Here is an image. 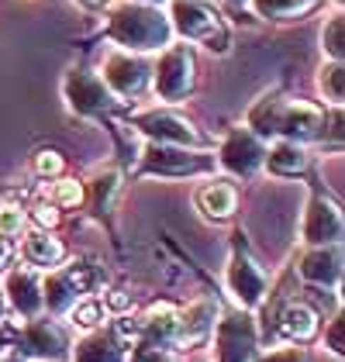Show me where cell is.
Here are the masks:
<instances>
[{
  "label": "cell",
  "mask_w": 345,
  "mask_h": 362,
  "mask_svg": "<svg viewBox=\"0 0 345 362\" xmlns=\"http://www.w3.org/2000/svg\"><path fill=\"white\" fill-rule=\"evenodd\" d=\"M249 128L259 139H287V141H311L324 132V111L308 100H290L283 93L259 97L249 111Z\"/></svg>",
  "instance_id": "obj_1"
},
{
  "label": "cell",
  "mask_w": 345,
  "mask_h": 362,
  "mask_svg": "<svg viewBox=\"0 0 345 362\" xmlns=\"http://www.w3.org/2000/svg\"><path fill=\"white\" fill-rule=\"evenodd\" d=\"M107 35L115 38L121 49H128V52L166 49L172 42L170 18H166L159 7H152V4H135V0H124L121 7L111 11Z\"/></svg>",
  "instance_id": "obj_2"
},
{
  "label": "cell",
  "mask_w": 345,
  "mask_h": 362,
  "mask_svg": "<svg viewBox=\"0 0 345 362\" xmlns=\"http://www.w3.org/2000/svg\"><path fill=\"white\" fill-rule=\"evenodd\" d=\"M170 28L183 42H197L207 45L211 52H228V28L221 21V14L204 4V0H172L170 4Z\"/></svg>",
  "instance_id": "obj_3"
},
{
  "label": "cell",
  "mask_w": 345,
  "mask_h": 362,
  "mask_svg": "<svg viewBox=\"0 0 345 362\" xmlns=\"http://www.w3.org/2000/svg\"><path fill=\"white\" fill-rule=\"evenodd\" d=\"M152 86H156V97L166 100V104H180L194 93L197 86V59L194 49L187 42H176L166 45L159 59L152 62Z\"/></svg>",
  "instance_id": "obj_4"
},
{
  "label": "cell",
  "mask_w": 345,
  "mask_h": 362,
  "mask_svg": "<svg viewBox=\"0 0 345 362\" xmlns=\"http://www.w3.org/2000/svg\"><path fill=\"white\" fill-rule=\"evenodd\" d=\"M100 80L107 83V90L115 97L131 100V97H139L145 86L152 83V62L142 52L115 49L111 56L104 59V66H100Z\"/></svg>",
  "instance_id": "obj_5"
},
{
  "label": "cell",
  "mask_w": 345,
  "mask_h": 362,
  "mask_svg": "<svg viewBox=\"0 0 345 362\" xmlns=\"http://www.w3.org/2000/svg\"><path fill=\"white\" fill-rule=\"evenodd\" d=\"M62 97L66 104L76 114H86V117H100V114H111L117 104V97L107 90V83L100 80V73L93 69H69L66 80H62Z\"/></svg>",
  "instance_id": "obj_6"
},
{
  "label": "cell",
  "mask_w": 345,
  "mask_h": 362,
  "mask_svg": "<svg viewBox=\"0 0 345 362\" xmlns=\"http://www.w3.org/2000/svg\"><path fill=\"white\" fill-rule=\"evenodd\" d=\"M214 166V156L183 145H159L152 141L142 156V173L148 176H197Z\"/></svg>",
  "instance_id": "obj_7"
},
{
  "label": "cell",
  "mask_w": 345,
  "mask_h": 362,
  "mask_svg": "<svg viewBox=\"0 0 345 362\" xmlns=\"http://www.w3.org/2000/svg\"><path fill=\"white\" fill-rule=\"evenodd\" d=\"M214 362H252L256 356V325L249 314H225L218 321Z\"/></svg>",
  "instance_id": "obj_8"
},
{
  "label": "cell",
  "mask_w": 345,
  "mask_h": 362,
  "mask_svg": "<svg viewBox=\"0 0 345 362\" xmlns=\"http://www.w3.org/2000/svg\"><path fill=\"white\" fill-rule=\"evenodd\" d=\"M86 290H90V273H86V266L73 262V266H62L42 279V304L56 314H66L83 300Z\"/></svg>",
  "instance_id": "obj_9"
},
{
  "label": "cell",
  "mask_w": 345,
  "mask_h": 362,
  "mask_svg": "<svg viewBox=\"0 0 345 362\" xmlns=\"http://www.w3.org/2000/svg\"><path fill=\"white\" fill-rule=\"evenodd\" d=\"M135 128L142 132L148 141L159 145H183V148H197L201 145V132L172 111H145L135 117Z\"/></svg>",
  "instance_id": "obj_10"
},
{
  "label": "cell",
  "mask_w": 345,
  "mask_h": 362,
  "mask_svg": "<svg viewBox=\"0 0 345 362\" xmlns=\"http://www.w3.org/2000/svg\"><path fill=\"white\" fill-rule=\"evenodd\" d=\"M225 283H228V293L242 307H245V310H252V307L262 304V297H266V290H269V279H266V273L259 269V266L249 259V255H245V252H235V255L228 259Z\"/></svg>",
  "instance_id": "obj_11"
},
{
  "label": "cell",
  "mask_w": 345,
  "mask_h": 362,
  "mask_svg": "<svg viewBox=\"0 0 345 362\" xmlns=\"http://www.w3.org/2000/svg\"><path fill=\"white\" fill-rule=\"evenodd\" d=\"M21 356L42 362H62L69 356V338L59 328L56 321L45 317H31L21 332Z\"/></svg>",
  "instance_id": "obj_12"
},
{
  "label": "cell",
  "mask_w": 345,
  "mask_h": 362,
  "mask_svg": "<svg viewBox=\"0 0 345 362\" xmlns=\"http://www.w3.org/2000/svg\"><path fill=\"white\" fill-rule=\"evenodd\" d=\"M342 235L345 218L339 204L328 197H315L308 204V214H304V242L308 245H342Z\"/></svg>",
  "instance_id": "obj_13"
},
{
  "label": "cell",
  "mask_w": 345,
  "mask_h": 362,
  "mask_svg": "<svg viewBox=\"0 0 345 362\" xmlns=\"http://www.w3.org/2000/svg\"><path fill=\"white\" fill-rule=\"evenodd\" d=\"M262 159H266V145H262L259 135L245 132V128L231 132L228 139H225V145H221V152H218L221 169L231 173V176H252L262 166Z\"/></svg>",
  "instance_id": "obj_14"
},
{
  "label": "cell",
  "mask_w": 345,
  "mask_h": 362,
  "mask_svg": "<svg viewBox=\"0 0 345 362\" xmlns=\"http://www.w3.org/2000/svg\"><path fill=\"white\" fill-rule=\"evenodd\" d=\"M300 276L315 286H339L342 283V245H315L300 259Z\"/></svg>",
  "instance_id": "obj_15"
},
{
  "label": "cell",
  "mask_w": 345,
  "mask_h": 362,
  "mask_svg": "<svg viewBox=\"0 0 345 362\" xmlns=\"http://www.w3.org/2000/svg\"><path fill=\"white\" fill-rule=\"evenodd\" d=\"M214 317H218V304L214 300H197L187 310H176V349L183 345H197L214 332Z\"/></svg>",
  "instance_id": "obj_16"
},
{
  "label": "cell",
  "mask_w": 345,
  "mask_h": 362,
  "mask_svg": "<svg viewBox=\"0 0 345 362\" xmlns=\"http://www.w3.org/2000/svg\"><path fill=\"white\" fill-rule=\"evenodd\" d=\"M4 297H7V304L14 307L21 317H38L42 314V279L35 276L31 269H14L11 276H7V286H4Z\"/></svg>",
  "instance_id": "obj_17"
},
{
  "label": "cell",
  "mask_w": 345,
  "mask_h": 362,
  "mask_svg": "<svg viewBox=\"0 0 345 362\" xmlns=\"http://www.w3.org/2000/svg\"><path fill=\"white\" fill-rule=\"evenodd\" d=\"M73 362H128L115 332H90L83 341H76Z\"/></svg>",
  "instance_id": "obj_18"
},
{
  "label": "cell",
  "mask_w": 345,
  "mask_h": 362,
  "mask_svg": "<svg viewBox=\"0 0 345 362\" xmlns=\"http://www.w3.org/2000/svg\"><path fill=\"white\" fill-rule=\"evenodd\" d=\"M262 166H269L273 173H280V176H297V173H304V169H308V152H304V145H300V141L276 139L269 148H266Z\"/></svg>",
  "instance_id": "obj_19"
},
{
  "label": "cell",
  "mask_w": 345,
  "mask_h": 362,
  "mask_svg": "<svg viewBox=\"0 0 345 362\" xmlns=\"http://www.w3.org/2000/svg\"><path fill=\"white\" fill-rule=\"evenodd\" d=\"M197 204H201V211L207 218L225 221L238 207V194H235V187H228V183H207V187H201V194H197Z\"/></svg>",
  "instance_id": "obj_20"
},
{
  "label": "cell",
  "mask_w": 345,
  "mask_h": 362,
  "mask_svg": "<svg viewBox=\"0 0 345 362\" xmlns=\"http://www.w3.org/2000/svg\"><path fill=\"white\" fill-rule=\"evenodd\" d=\"M21 252H25V259H28L31 266H42V269L59 266V262H62V255H66L62 242L52 238L49 231H31L28 238H25V245H21Z\"/></svg>",
  "instance_id": "obj_21"
},
{
  "label": "cell",
  "mask_w": 345,
  "mask_h": 362,
  "mask_svg": "<svg viewBox=\"0 0 345 362\" xmlns=\"http://www.w3.org/2000/svg\"><path fill=\"white\" fill-rule=\"evenodd\" d=\"M280 328H283V334H287V338H293V341L300 345V341L315 338L317 314L308 304H290L287 310H283V317H280Z\"/></svg>",
  "instance_id": "obj_22"
},
{
  "label": "cell",
  "mask_w": 345,
  "mask_h": 362,
  "mask_svg": "<svg viewBox=\"0 0 345 362\" xmlns=\"http://www.w3.org/2000/svg\"><path fill=\"white\" fill-rule=\"evenodd\" d=\"M321 0H249V7L259 18H273V21H287V18H304L308 11H315Z\"/></svg>",
  "instance_id": "obj_23"
},
{
  "label": "cell",
  "mask_w": 345,
  "mask_h": 362,
  "mask_svg": "<svg viewBox=\"0 0 345 362\" xmlns=\"http://www.w3.org/2000/svg\"><path fill=\"white\" fill-rule=\"evenodd\" d=\"M317 86H321V93H324L328 104H335V107L342 104V97H345V66L339 62V59H332V62L321 66Z\"/></svg>",
  "instance_id": "obj_24"
},
{
  "label": "cell",
  "mask_w": 345,
  "mask_h": 362,
  "mask_svg": "<svg viewBox=\"0 0 345 362\" xmlns=\"http://www.w3.org/2000/svg\"><path fill=\"white\" fill-rule=\"evenodd\" d=\"M321 49H324V56L328 59H339V62H342V56H345V21H342V14H332L328 25L321 28Z\"/></svg>",
  "instance_id": "obj_25"
},
{
  "label": "cell",
  "mask_w": 345,
  "mask_h": 362,
  "mask_svg": "<svg viewBox=\"0 0 345 362\" xmlns=\"http://www.w3.org/2000/svg\"><path fill=\"white\" fill-rule=\"evenodd\" d=\"M49 204L52 207H76V204H83V187L76 180H59L49 190Z\"/></svg>",
  "instance_id": "obj_26"
},
{
  "label": "cell",
  "mask_w": 345,
  "mask_h": 362,
  "mask_svg": "<svg viewBox=\"0 0 345 362\" xmlns=\"http://www.w3.org/2000/svg\"><path fill=\"white\" fill-rule=\"evenodd\" d=\"M73 321L83 325V328H97L104 321V304L100 300H80L73 307Z\"/></svg>",
  "instance_id": "obj_27"
},
{
  "label": "cell",
  "mask_w": 345,
  "mask_h": 362,
  "mask_svg": "<svg viewBox=\"0 0 345 362\" xmlns=\"http://www.w3.org/2000/svg\"><path fill=\"white\" fill-rule=\"evenodd\" d=\"M21 228H25V211H21V207H14V204L0 207V235H4V238L21 235Z\"/></svg>",
  "instance_id": "obj_28"
},
{
  "label": "cell",
  "mask_w": 345,
  "mask_h": 362,
  "mask_svg": "<svg viewBox=\"0 0 345 362\" xmlns=\"http://www.w3.org/2000/svg\"><path fill=\"white\" fill-rule=\"evenodd\" d=\"M131 362H176V359H172V349L152 345V341H139V345H135V356H131Z\"/></svg>",
  "instance_id": "obj_29"
},
{
  "label": "cell",
  "mask_w": 345,
  "mask_h": 362,
  "mask_svg": "<svg viewBox=\"0 0 345 362\" xmlns=\"http://www.w3.org/2000/svg\"><path fill=\"white\" fill-rule=\"evenodd\" d=\"M115 190H117V173H100L97 183H93V200H97V207H107Z\"/></svg>",
  "instance_id": "obj_30"
},
{
  "label": "cell",
  "mask_w": 345,
  "mask_h": 362,
  "mask_svg": "<svg viewBox=\"0 0 345 362\" xmlns=\"http://www.w3.org/2000/svg\"><path fill=\"white\" fill-rule=\"evenodd\" d=\"M35 173H38V176H56V173H62V156L52 152V148L38 152V156H35Z\"/></svg>",
  "instance_id": "obj_31"
},
{
  "label": "cell",
  "mask_w": 345,
  "mask_h": 362,
  "mask_svg": "<svg viewBox=\"0 0 345 362\" xmlns=\"http://www.w3.org/2000/svg\"><path fill=\"white\" fill-rule=\"evenodd\" d=\"M259 362H308V352L297 349V345H290V349H276V352L262 356Z\"/></svg>",
  "instance_id": "obj_32"
},
{
  "label": "cell",
  "mask_w": 345,
  "mask_h": 362,
  "mask_svg": "<svg viewBox=\"0 0 345 362\" xmlns=\"http://www.w3.org/2000/svg\"><path fill=\"white\" fill-rule=\"evenodd\" d=\"M35 221L42 224V228H56L59 207H52V204H38V207H35Z\"/></svg>",
  "instance_id": "obj_33"
},
{
  "label": "cell",
  "mask_w": 345,
  "mask_h": 362,
  "mask_svg": "<svg viewBox=\"0 0 345 362\" xmlns=\"http://www.w3.org/2000/svg\"><path fill=\"white\" fill-rule=\"evenodd\" d=\"M328 345H332V352L335 356H342L345 345H342V317H335L332 321V328H328Z\"/></svg>",
  "instance_id": "obj_34"
},
{
  "label": "cell",
  "mask_w": 345,
  "mask_h": 362,
  "mask_svg": "<svg viewBox=\"0 0 345 362\" xmlns=\"http://www.w3.org/2000/svg\"><path fill=\"white\" fill-rule=\"evenodd\" d=\"M7 259H11V242H7V238L0 235V269L7 266Z\"/></svg>",
  "instance_id": "obj_35"
},
{
  "label": "cell",
  "mask_w": 345,
  "mask_h": 362,
  "mask_svg": "<svg viewBox=\"0 0 345 362\" xmlns=\"http://www.w3.org/2000/svg\"><path fill=\"white\" fill-rule=\"evenodd\" d=\"M4 314H7V297H4V290H0V325H4Z\"/></svg>",
  "instance_id": "obj_36"
},
{
  "label": "cell",
  "mask_w": 345,
  "mask_h": 362,
  "mask_svg": "<svg viewBox=\"0 0 345 362\" xmlns=\"http://www.w3.org/2000/svg\"><path fill=\"white\" fill-rule=\"evenodd\" d=\"M0 362H25V356H18V352H11V356H4Z\"/></svg>",
  "instance_id": "obj_37"
},
{
  "label": "cell",
  "mask_w": 345,
  "mask_h": 362,
  "mask_svg": "<svg viewBox=\"0 0 345 362\" xmlns=\"http://www.w3.org/2000/svg\"><path fill=\"white\" fill-rule=\"evenodd\" d=\"M80 4H86V7H97V4H104V0H80Z\"/></svg>",
  "instance_id": "obj_38"
},
{
  "label": "cell",
  "mask_w": 345,
  "mask_h": 362,
  "mask_svg": "<svg viewBox=\"0 0 345 362\" xmlns=\"http://www.w3.org/2000/svg\"><path fill=\"white\" fill-rule=\"evenodd\" d=\"M135 4H152V7H159L163 0H135Z\"/></svg>",
  "instance_id": "obj_39"
},
{
  "label": "cell",
  "mask_w": 345,
  "mask_h": 362,
  "mask_svg": "<svg viewBox=\"0 0 345 362\" xmlns=\"http://www.w3.org/2000/svg\"><path fill=\"white\" fill-rule=\"evenodd\" d=\"M228 4H238V7H242V4H249V0H228Z\"/></svg>",
  "instance_id": "obj_40"
}]
</instances>
